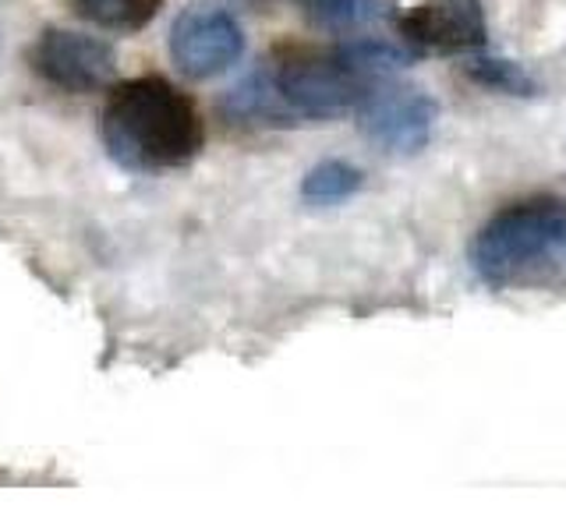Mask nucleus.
Returning a JSON list of instances; mask_svg holds the SVG:
<instances>
[{
	"label": "nucleus",
	"mask_w": 566,
	"mask_h": 530,
	"mask_svg": "<svg viewBox=\"0 0 566 530\" xmlns=\"http://www.w3.org/2000/svg\"><path fill=\"white\" fill-rule=\"evenodd\" d=\"M82 18L96 22L99 29L114 32H138L146 29L164 0H71Z\"/></svg>",
	"instance_id": "9"
},
{
	"label": "nucleus",
	"mask_w": 566,
	"mask_h": 530,
	"mask_svg": "<svg viewBox=\"0 0 566 530\" xmlns=\"http://www.w3.org/2000/svg\"><path fill=\"white\" fill-rule=\"evenodd\" d=\"M241 53H244V32L230 11L212 4H191L174 18L170 57L181 75L195 82L217 78L241 61Z\"/></svg>",
	"instance_id": "5"
},
{
	"label": "nucleus",
	"mask_w": 566,
	"mask_h": 530,
	"mask_svg": "<svg viewBox=\"0 0 566 530\" xmlns=\"http://www.w3.org/2000/svg\"><path fill=\"white\" fill-rule=\"evenodd\" d=\"M103 146L132 173L181 170L206 146V120L185 88L164 75H138L111 88L99 117Z\"/></svg>",
	"instance_id": "1"
},
{
	"label": "nucleus",
	"mask_w": 566,
	"mask_h": 530,
	"mask_svg": "<svg viewBox=\"0 0 566 530\" xmlns=\"http://www.w3.org/2000/svg\"><path fill=\"white\" fill-rule=\"evenodd\" d=\"M29 64L46 85L71 96L99 93L117 78V53L111 43L75 29H46L29 50Z\"/></svg>",
	"instance_id": "4"
},
{
	"label": "nucleus",
	"mask_w": 566,
	"mask_h": 530,
	"mask_svg": "<svg viewBox=\"0 0 566 530\" xmlns=\"http://www.w3.org/2000/svg\"><path fill=\"white\" fill-rule=\"evenodd\" d=\"M400 35L421 53H468L485 46L482 0H421L400 14Z\"/></svg>",
	"instance_id": "7"
},
{
	"label": "nucleus",
	"mask_w": 566,
	"mask_h": 530,
	"mask_svg": "<svg viewBox=\"0 0 566 530\" xmlns=\"http://www.w3.org/2000/svg\"><path fill=\"white\" fill-rule=\"evenodd\" d=\"M276 96L294 120H336L358 110L371 85L361 71L344 57V50L280 46L265 64Z\"/></svg>",
	"instance_id": "3"
},
{
	"label": "nucleus",
	"mask_w": 566,
	"mask_h": 530,
	"mask_svg": "<svg viewBox=\"0 0 566 530\" xmlns=\"http://www.w3.org/2000/svg\"><path fill=\"white\" fill-rule=\"evenodd\" d=\"M361 181H365V177H361L358 167L344 163V159H323V163L305 173V181H301V194H305V202L333 205V202L350 199V194L361 188Z\"/></svg>",
	"instance_id": "10"
},
{
	"label": "nucleus",
	"mask_w": 566,
	"mask_h": 530,
	"mask_svg": "<svg viewBox=\"0 0 566 530\" xmlns=\"http://www.w3.org/2000/svg\"><path fill=\"white\" fill-rule=\"evenodd\" d=\"M244 4H270V0H244Z\"/></svg>",
	"instance_id": "12"
},
{
	"label": "nucleus",
	"mask_w": 566,
	"mask_h": 530,
	"mask_svg": "<svg viewBox=\"0 0 566 530\" xmlns=\"http://www.w3.org/2000/svg\"><path fill=\"white\" fill-rule=\"evenodd\" d=\"M297 11L315 29L326 32H361L382 25L397 14V0H297Z\"/></svg>",
	"instance_id": "8"
},
{
	"label": "nucleus",
	"mask_w": 566,
	"mask_h": 530,
	"mask_svg": "<svg viewBox=\"0 0 566 530\" xmlns=\"http://www.w3.org/2000/svg\"><path fill=\"white\" fill-rule=\"evenodd\" d=\"M471 265L492 287L566 269V202L538 194L500 209L474 234Z\"/></svg>",
	"instance_id": "2"
},
{
	"label": "nucleus",
	"mask_w": 566,
	"mask_h": 530,
	"mask_svg": "<svg viewBox=\"0 0 566 530\" xmlns=\"http://www.w3.org/2000/svg\"><path fill=\"white\" fill-rule=\"evenodd\" d=\"M439 106L418 88H371L358 106V124L371 146L394 156H415L429 146Z\"/></svg>",
	"instance_id": "6"
},
{
	"label": "nucleus",
	"mask_w": 566,
	"mask_h": 530,
	"mask_svg": "<svg viewBox=\"0 0 566 530\" xmlns=\"http://www.w3.org/2000/svg\"><path fill=\"white\" fill-rule=\"evenodd\" d=\"M468 78L478 82L489 93H503V96H535L538 82L527 75L524 64L506 61V57H471L464 64Z\"/></svg>",
	"instance_id": "11"
}]
</instances>
